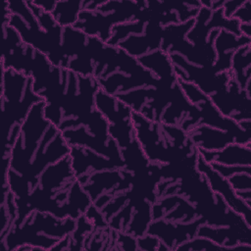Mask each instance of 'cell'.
Listing matches in <instances>:
<instances>
[{"label": "cell", "instance_id": "obj_1", "mask_svg": "<svg viewBox=\"0 0 251 251\" xmlns=\"http://www.w3.org/2000/svg\"><path fill=\"white\" fill-rule=\"evenodd\" d=\"M133 112L146 119L191 131L199 126V112L185 96L178 78L162 80L154 86L142 87L116 96Z\"/></svg>", "mask_w": 251, "mask_h": 251}, {"label": "cell", "instance_id": "obj_2", "mask_svg": "<svg viewBox=\"0 0 251 251\" xmlns=\"http://www.w3.org/2000/svg\"><path fill=\"white\" fill-rule=\"evenodd\" d=\"M88 41L94 66L93 76L104 92L117 96L159 83V79L142 67L138 59L123 49L111 46L95 36H89Z\"/></svg>", "mask_w": 251, "mask_h": 251}, {"label": "cell", "instance_id": "obj_3", "mask_svg": "<svg viewBox=\"0 0 251 251\" xmlns=\"http://www.w3.org/2000/svg\"><path fill=\"white\" fill-rule=\"evenodd\" d=\"M131 121L135 137L150 163L166 165L198 154L188 133L180 127L150 121L133 111Z\"/></svg>", "mask_w": 251, "mask_h": 251}, {"label": "cell", "instance_id": "obj_4", "mask_svg": "<svg viewBox=\"0 0 251 251\" xmlns=\"http://www.w3.org/2000/svg\"><path fill=\"white\" fill-rule=\"evenodd\" d=\"M1 111L6 133L5 152H10L31 108L43 101L32 88L30 76L13 69H2Z\"/></svg>", "mask_w": 251, "mask_h": 251}, {"label": "cell", "instance_id": "obj_5", "mask_svg": "<svg viewBox=\"0 0 251 251\" xmlns=\"http://www.w3.org/2000/svg\"><path fill=\"white\" fill-rule=\"evenodd\" d=\"M76 226L73 218L60 219L50 213L34 210L18 226H13L4 239L1 247L13 251L22 245H31L37 251L52 250L64 237L71 234Z\"/></svg>", "mask_w": 251, "mask_h": 251}, {"label": "cell", "instance_id": "obj_6", "mask_svg": "<svg viewBox=\"0 0 251 251\" xmlns=\"http://www.w3.org/2000/svg\"><path fill=\"white\" fill-rule=\"evenodd\" d=\"M151 206L131 186L113 196L100 211L112 229L140 237L147 233L152 221Z\"/></svg>", "mask_w": 251, "mask_h": 251}, {"label": "cell", "instance_id": "obj_7", "mask_svg": "<svg viewBox=\"0 0 251 251\" xmlns=\"http://www.w3.org/2000/svg\"><path fill=\"white\" fill-rule=\"evenodd\" d=\"M140 11L139 1H105L94 11L82 10L74 25L88 36L107 43L114 25L135 21Z\"/></svg>", "mask_w": 251, "mask_h": 251}, {"label": "cell", "instance_id": "obj_8", "mask_svg": "<svg viewBox=\"0 0 251 251\" xmlns=\"http://www.w3.org/2000/svg\"><path fill=\"white\" fill-rule=\"evenodd\" d=\"M133 175L123 169L106 170L93 173L82 185L92 200V204L101 209L118 193L131 187Z\"/></svg>", "mask_w": 251, "mask_h": 251}, {"label": "cell", "instance_id": "obj_9", "mask_svg": "<svg viewBox=\"0 0 251 251\" xmlns=\"http://www.w3.org/2000/svg\"><path fill=\"white\" fill-rule=\"evenodd\" d=\"M178 79L193 83L203 93L210 96L221 90L230 79L229 72L217 73L214 67H201L189 64L176 53L169 54Z\"/></svg>", "mask_w": 251, "mask_h": 251}, {"label": "cell", "instance_id": "obj_10", "mask_svg": "<svg viewBox=\"0 0 251 251\" xmlns=\"http://www.w3.org/2000/svg\"><path fill=\"white\" fill-rule=\"evenodd\" d=\"M62 49L67 70L79 75L93 76L94 66L88 35L75 26L64 27Z\"/></svg>", "mask_w": 251, "mask_h": 251}, {"label": "cell", "instance_id": "obj_11", "mask_svg": "<svg viewBox=\"0 0 251 251\" xmlns=\"http://www.w3.org/2000/svg\"><path fill=\"white\" fill-rule=\"evenodd\" d=\"M219 112L237 123L251 120V94L231 78L221 90L209 96Z\"/></svg>", "mask_w": 251, "mask_h": 251}, {"label": "cell", "instance_id": "obj_12", "mask_svg": "<svg viewBox=\"0 0 251 251\" xmlns=\"http://www.w3.org/2000/svg\"><path fill=\"white\" fill-rule=\"evenodd\" d=\"M70 157L74 173L81 185L85 183L88 176L93 173L124 168V162L122 160L107 158L82 146H72Z\"/></svg>", "mask_w": 251, "mask_h": 251}, {"label": "cell", "instance_id": "obj_13", "mask_svg": "<svg viewBox=\"0 0 251 251\" xmlns=\"http://www.w3.org/2000/svg\"><path fill=\"white\" fill-rule=\"evenodd\" d=\"M196 168L206 177L212 190L220 194L228 207L235 213L241 215L246 223L251 226V206L237 196L227 178L216 172L200 155L197 158Z\"/></svg>", "mask_w": 251, "mask_h": 251}, {"label": "cell", "instance_id": "obj_14", "mask_svg": "<svg viewBox=\"0 0 251 251\" xmlns=\"http://www.w3.org/2000/svg\"><path fill=\"white\" fill-rule=\"evenodd\" d=\"M203 224L201 219L190 223H175L162 219L152 220L147 233L156 236L169 250H176L181 243L193 238L198 227Z\"/></svg>", "mask_w": 251, "mask_h": 251}, {"label": "cell", "instance_id": "obj_15", "mask_svg": "<svg viewBox=\"0 0 251 251\" xmlns=\"http://www.w3.org/2000/svg\"><path fill=\"white\" fill-rule=\"evenodd\" d=\"M151 213L152 220L162 219L175 223H190L200 219L194 205L178 194L158 198L151 206Z\"/></svg>", "mask_w": 251, "mask_h": 251}, {"label": "cell", "instance_id": "obj_16", "mask_svg": "<svg viewBox=\"0 0 251 251\" xmlns=\"http://www.w3.org/2000/svg\"><path fill=\"white\" fill-rule=\"evenodd\" d=\"M162 32V25L152 22H145L140 29L127 35L116 47L138 59L161 48Z\"/></svg>", "mask_w": 251, "mask_h": 251}, {"label": "cell", "instance_id": "obj_17", "mask_svg": "<svg viewBox=\"0 0 251 251\" xmlns=\"http://www.w3.org/2000/svg\"><path fill=\"white\" fill-rule=\"evenodd\" d=\"M65 140L72 146H82L91 149L107 158L114 160H122L121 151L116 141L111 137L110 139L101 138L90 133L82 125L65 129L61 131Z\"/></svg>", "mask_w": 251, "mask_h": 251}, {"label": "cell", "instance_id": "obj_18", "mask_svg": "<svg viewBox=\"0 0 251 251\" xmlns=\"http://www.w3.org/2000/svg\"><path fill=\"white\" fill-rule=\"evenodd\" d=\"M188 135L197 150L215 152L230 143H238L233 133L208 126H198L189 131Z\"/></svg>", "mask_w": 251, "mask_h": 251}, {"label": "cell", "instance_id": "obj_19", "mask_svg": "<svg viewBox=\"0 0 251 251\" xmlns=\"http://www.w3.org/2000/svg\"><path fill=\"white\" fill-rule=\"evenodd\" d=\"M251 44V38L244 35H235L229 31L221 29L214 40V48L217 59L213 65L217 73L228 72L231 66V58L239 47Z\"/></svg>", "mask_w": 251, "mask_h": 251}, {"label": "cell", "instance_id": "obj_20", "mask_svg": "<svg viewBox=\"0 0 251 251\" xmlns=\"http://www.w3.org/2000/svg\"><path fill=\"white\" fill-rule=\"evenodd\" d=\"M199 155L208 164L225 166H251V145L230 143L225 148L211 152L198 150Z\"/></svg>", "mask_w": 251, "mask_h": 251}, {"label": "cell", "instance_id": "obj_21", "mask_svg": "<svg viewBox=\"0 0 251 251\" xmlns=\"http://www.w3.org/2000/svg\"><path fill=\"white\" fill-rule=\"evenodd\" d=\"M228 72L240 88L251 94V44L241 46L234 51Z\"/></svg>", "mask_w": 251, "mask_h": 251}, {"label": "cell", "instance_id": "obj_22", "mask_svg": "<svg viewBox=\"0 0 251 251\" xmlns=\"http://www.w3.org/2000/svg\"><path fill=\"white\" fill-rule=\"evenodd\" d=\"M138 62L142 67L150 71L158 79H177L170 55L161 49L155 50L138 58Z\"/></svg>", "mask_w": 251, "mask_h": 251}, {"label": "cell", "instance_id": "obj_23", "mask_svg": "<svg viewBox=\"0 0 251 251\" xmlns=\"http://www.w3.org/2000/svg\"><path fill=\"white\" fill-rule=\"evenodd\" d=\"M83 10V1H57L51 15L58 25L63 27L74 26Z\"/></svg>", "mask_w": 251, "mask_h": 251}, {"label": "cell", "instance_id": "obj_24", "mask_svg": "<svg viewBox=\"0 0 251 251\" xmlns=\"http://www.w3.org/2000/svg\"><path fill=\"white\" fill-rule=\"evenodd\" d=\"M120 151L124 162V169L131 174L145 170L150 164L137 139Z\"/></svg>", "mask_w": 251, "mask_h": 251}, {"label": "cell", "instance_id": "obj_25", "mask_svg": "<svg viewBox=\"0 0 251 251\" xmlns=\"http://www.w3.org/2000/svg\"><path fill=\"white\" fill-rule=\"evenodd\" d=\"M227 180L237 196L251 206V172L234 174Z\"/></svg>", "mask_w": 251, "mask_h": 251}, {"label": "cell", "instance_id": "obj_26", "mask_svg": "<svg viewBox=\"0 0 251 251\" xmlns=\"http://www.w3.org/2000/svg\"><path fill=\"white\" fill-rule=\"evenodd\" d=\"M176 250H187V251H226L224 246H221L209 238L195 235L193 238L181 243L177 246Z\"/></svg>", "mask_w": 251, "mask_h": 251}, {"label": "cell", "instance_id": "obj_27", "mask_svg": "<svg viewBox=\"0 0 251 251\" xmlns=\"http://www.w3.org/2000/svg\"><path fill=\"white\" fill-rule=\"evenodd\" d=\"M137 250L169 251V248L156 236L146 233L143 236L137 237Z\"/></svg>", "mask_w": 251, "mask_h": 251}, {"label": "cell", "instance_id": "obj_28", "mask_svg": "<svg viewBox=\"0 0 251 251\" xmlns=\"http://www.w3.org/2000/svg\"><path fill=\"white\" fill-rule=\"evenodd\" d=\"M115 249L120 250H137V237L117 231Z\"/></svg>", "mask_w": 251, "mask_h": 251}, {"label": "cell", "instance_id": "obj_29", "mask_svg": "<svg viewBox=\"0 0 251 251\" xmlns=\"http://www.w3.org/2000/svg\"><path fill=\"white\" fill-rule=\"evenodd\" d=\"M216 172H218L221 176L226 178H228L230 176L243 173V172H251V166H225L220 164H209Z\"/></svg>", "mask_w": 251, "mask_h": 251}, {"label": "cell", "instance_id": "obj_30", "mask_svg": "<svg viewBox=\"0 0 251 251\" xmlns=\"http://www.w3.org/2000/svg\"><path fill=\"white\" fill-rule=\"evenodd\" d=\"M231 19L237 20L240 24H251V2L245 0V2L233 13Z\"/></svg>", "mask_w": 251, "mask_h": 251}, {"label": "cell", "instance_id": "obj_31", "mask_svg": "<svg viewBox=\"0 0 251 251\" xmlns=\"http://www.w3.org/2000/svg\"><path fill=\"white\" fill-rule=\"evenodd\" d=\"M245 2V0H232L225 1L223 5V13L226 19H231L233 13Z\"/></svg>", "mask_w": 251, "mask_h": 251}, {"label": "cell", "instance_id": "obj_32", "mask_svg": "<svg viewBox=\"0 0 251 251\" xmlns=\"http://www.w3.org/2000/svg\"><path fill=\"white\" fill-rule=\"evenodd\" d=\"M32 4H34L37 8L40 10L47 12V13H52L54 10L57 1L56 0H30Z\"/></svg>", "mask_w": 251, "mask_h": 251}, {"label": "cell", "instance_id": "obj_33", "mask_svg": "<svg viewBox=\"0 0 251 251\" xmlns=\"http://www.w3.org/2000/svg\"><path fill=\"white\" fill-rule=\"evenodd\" d=\"M239 30L242 35L251 38V24H240Z\"/></svg>", "mask_w": 251, "mask_h": 251}]
</instances>
